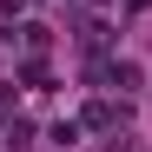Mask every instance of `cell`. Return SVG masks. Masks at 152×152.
I'll return each instance as SVG.
<instances>
[{"mask_svg": "<svg viewBox=\"0 0 152 152\" xmlns=\"http://www.w3.org/2000/svg\"><path fill=\"white\" fill-rule=\"evenodd\" d=\"M119 119H126V113L106 106V99H99V106H86V126H99V132H106V126H119Z\"/></svg>", "mask_w": 152, "mask_h": 152, "instance_id": "6da1fadb", "label": "cell"}]
</instances>
